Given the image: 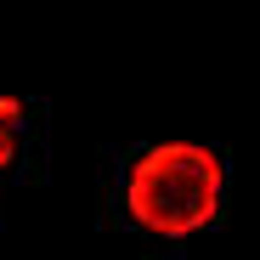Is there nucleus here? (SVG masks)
<instances>
[{
    "mask_svg": "<svg viewBox=\"0 0 260 260\" xmlns=\"http://www.w3.org/2000/svg\"><path fill=\"white\" fill-rule=\"evenodd\" d=\"M17 130H23V102L17 96H0V170H6L12 153H17Z\"/></svg>",
    "mask_w": 260,
    "mask_h": 260,
    "instance_id": "f03ea898",
    "label": "nucleus"
},
{
    "mask_svg": "<svg viewBox=\"0 0 260 260\" xmlns=\"http://www.w3.org/2000/svg\"><path fill=\"white\" fill-rule=\"evenodd\" d=\"M130 215L158 238H187L221 209V158L198 142H164L136 158L124 181Z\"/></svg>",
    "mask_w": 260,
    "mask_h": 260,
    "instance_id": "f257e3e1",
    "label": "nucleus"
}]
</instances>
